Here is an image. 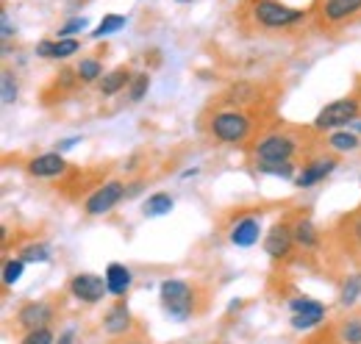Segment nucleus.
Masks as SVG:
<instances>
[{
    "mask_svg": "<svg viewBox=\"0 0 361 344\" xmlns=\"http://www.w3.org/2000/svg\"><path fill=\"white\" fill-rule=\"evenodd\" d=\"M78 39H45L37 44V56L42 59H70L78 53Z\"/></svg>",
    "mask_w": 361,
    "mask_h": 344,
    "instance_id": "2eb2a0df",
    "label": "nucleus"
},
{
    "mask_svg": "<svg viewBox=\"0 0 361 344\" xmlns=\"http://www.w3.org/2000/svg\"><path fill=\"white\" fill-rule=\"evenodd\" d=\"M259 170L267 172V175H281V178H292V175H295V167H292V161H275V164H259Z\"/></svg>",
    "mask_w": 361,
    "mask_h": 344,
    "instance_id": "7c9ffc66",
    "label": "nucleus"
},
{
    "mask_svg": "<svg viewBox=\"0 0 361 344\" xmlns=\"http://www.w3.org/2000/svg\"><path fill=\"white\" fill-rule=\"evenodd\" d=\"M353 239L361 245V214H356V219H353Z\"/></svg>",
    "mask_w": 361,
    "mask_h": 344,
    "instance_id": "e433bc0d",
    "label": "nucleus"
},
{
    "mask_svg": "<svg viewBox=\"0 0 361 344\" xmlns=\"http://www.w3.org/2000/svg\"><path fill=\"white\" fill-rule=\"evenodd\" d=\"M322 319H325V305L312 308V311L292 314V328H295V331H312V328H317Z\"/></svg>",
    "mask_w": 361,
    "mask_h": 344,
    "instance_id": "412c9836",
    "label": "nucleus"
},
{
    "mask_svg": "<svg viewBox=\"0 0 361 344\" xmlns=\"http://www.w3.org/2000/svg\"><path fill=\"white\" fill-rule=\"evenodd\" d=\"M23 344H53V331L50 328H37V331H28Z\"/></svg>",
    "mask_w": 361,
    "mask_h": 344,
    "instance_id": "2f4dec72",
    "label": "nucleus"
},
{
    "mask_svg": "<svg viewBox=\"0 0 361 344\" xmlns=\"http://www.w3.org/2000/svg\"><path fill=\"white\" fill-rule=\"evenodd\" d=\"M11 37H14V28H11V20H8V14L3 11V39L8 42Z\"/></svg>",
    "mask_w": 361,
    "mask_h": 344,
    "instance_id": "f704fd0d",
    "label": "nucleus"
},
{
    "mask_svg": "<svg viewBox=\"0 0 361 344\" xmlns=\"http://www.w3.org/2000/svg\"><path fill=\"white\" fill-rule=\"evenodd\" d=\"M70 292L84 302H100L106 297L109 286H106V278H97L92 272H81V275H75L70 281Z\"/></svg>",
    "mask_w": 361,
    "mask_h": 344,
    "instance_id": "6e6552de",
    "label": "nucleus"
},
{
    "mask_svg": "<svg viewBox=\"0 0 361 344\" xmlns=\"http://www.w3.org/2000/svg\"><path fill=\"white\" fill-rule=\"evenodd\" d=\"M253 94H256V86L253 84H236L226 92L223 103H231V106H236V103H250Z\"/></svg>",
    "mask_w": 361,
    "mask_h": 344,
    "instance_id": "5701e85b",
    "label": "nucleus"
},
{
    "mask_svg": "<svg viewBox=\"0 0 361 344\" xmlns=\"http://www.w3.org/2000/svg\"><path fill=\"white\" fill-rule=\"evenodd\" d=\"M292 245H295V233H292V228H289L286 222H278V225H272V231L267 233V236H264V253H267L270 258L289 256Z\"/></svg>",
    "mask_w": 361,
    "mask_h": 344,
    "instance_id": "1a4fd4ad",
    "label": "nucleus"
},
{
    "mask_svg": "<svg viewBox=\"0 0 361 344\" xmlns=\"http://www.w3.org/2000/svg\"><path fill=\"white\" fill-rule=\"evenodd\" d=\"M342 336H345V342L348 344H361V322L359 319H350V322L345 325Z\"/></svg>",
    "mask_w": 361,
    "mask_h": 344,
    "instance_id": "473e14b6",
    "label": "nucleus"
},
{
    "mask_svg": "<svg viewBox=\"0 0 361 344\" xmlns=\"http://www.w3.org/2000/svg\"><path fill=\"white\" fill-rule=\"evenodd\" d=\"M334 170H336V159H317L309 167H303V172L298 175V186L309 189V186H314L319 180H325Z\"/></svg>",
    "mask_w": 361,
    "mask_h": 344,
    "instance_id": "4468645a",
    "label": "nucleus"
},
{
    "mask_svg": "<svg viewBox=\"0 0 361 344\" xmlns=\"http://www.w3.org/2000/svg\"><path fill=\"white\" fill-rule=\"evenodd\" d=\"M139 192H142V180H136V183H131V186H128V192H126V197H136Z\"/></svg>",
    "mask_w": 361,
    "mask_h": 344,
    "instance_id": "4c0bfd02",
    "label": "nucleus"
},
{
    "mask_svg": "<svg viewBox=\"0 0 361 344\" xmlns=\"http://www.w3.org/2000/svg\"><path fill=\"white\" fill-rule=\"evenodd\" d=\"M147 86H150L147 73H139V75H134V78H131V89H128V100H131V103H139V100L145 97Z\"/></svg>",
    "mask_w": 361,
    "mask_h": 344,
    "instance_id": "bb28decb",
    "label": "nucleus"
},
{
    "mask_svg": "<svg viewBox=\"0 0 361 344\" xmlns=\"http://www.w3.org/2000/svg\"><path fill=\"white\" fill-rule=\"evenodd\" d=\"M292 233H295V242H298L300 247H306V250H312V247L319 245V233H317L312 219H298L295 228H292Z\"/></svg>",
    "mask_w": 361,
    "mask_h": 344,
    "instance_id": "6ab92c4d",
    "label": "nucleus"
},
{
    "mask_svg": "<svg viewBox=\"0 0 361 344\" xmlns=\"http://www.w3.org/2000/svg\"><path fill=\"white\" fill-rule=\"evenodd\" d=\"M131 311H128V305L126 302H117L114 308H109L106 311V317H103V328H106V333H111V336H120V333H128L131 331Z\"/></svg>",
    "mask_w": 361,
    "mask_h": 344,
    "instance_id": "ddd939ff",
    "label": "nucleus"
},
{
    "mask_svg": "<svg viewBox=\"0 0 361 344\" xmlns=\"http://www.w3.org/2000/svg\"><path fill=\"white\" fill-rule=\"evenodd\" d=\"M106 286H109V295L123 297L131 289V269L123 266V264H109V269H106Z\"/></svg>",
    "mask_w": 361,
    "mask_h": 344,
    "instance_id": "dca6fc26",
    "label": "nucleus"
},
{
    "mask_svg": "<svg viewBox=\"0 0 361 344\" xmlns=\"http://www.w3.org/2000/svg\"><path fill=\"white\" fill-rule=\"evenodd\" d=\"M178 3H186V0H178Z\"/></svg>",
    "mask_w": 361,
    "mask_h": 344,
    "instance_id": "79ce46f5",
    "label": "nucleus"
},
{
    "mask_svg": "<svg viewBox=\"0 0 361 344\" xmlns=\"http://www.w3.org/2000/svg\"><path fill=\"white\" fill-rule=\"evenodd\" d=\"M78 145V136H70V139H61L56 147H59V153H64V150H70V147H75Z\"/></svg>",
    "mask_w": 361,
    "mask_h": 344,
    "instance_id": "c9c22d12",
    "label": "nucleus"
},
{
    "mask_svg": "<svg viewBox=\"0 0 361 344\" xmlns=\"http://www.w3.org/2000/svg\"><path fill=\"white\" fill-rule=\"evenodd\" d=\"M262 236V219L259 216H242L233 228H231V245L236 247H253Z\"/></svg>",
    "mask_w": 361,
    "mask_h": 344,
    "instance_id": "9b49d317",
    "label": "nucleus"
},
{
    "mask_svg": "<svg viewBox=\"0 0 361 344\" xmlns=\"http://www.w3.org/2000/svg\"><path fill=\"white\" fill-rule=\"evenodd\" d=\"M161 305H164V311L173 319H180V322L189 319L192 311H195V292H192V286L183 283V281H176V278L164 281L161 283Z\"/></svg>",
    "mask_w": 361,
    "mask_h": 344,
    "instance_id": "f03ea898",
    "label": "nucleus"
},
{
    "mask_svg": "<svg viewBox=\"0 0 361 344\" xmlns=\"http://www.w3.org/2000/svg\"><path fill=\"white\" fill-rule=\"evenodd\" d=\"M359 117V100L356 97H339L334 103H328L325 109H319L314 117V130H336L342 125H350Z\"/></svg>",
    "mask_w": 361,
    "mask_h": 344,
    "instance_id": "20e7f679",
    "label": "nucleus"
},
{
    "mask_svg": "<svg viewBox=\"0 0 361 344\" xmlns=\"http://www.w3.org/2000/svg\"><path fill=\"white\" fill-rule=\"evenodd\" d=\"M253 130V123L242 111H220L212 117V133L214 139L228 142V145H242Z\"/></svg>",
    "mask_w": 361,
    "mask_h": 344,
    "instance_id": "7ed1b4c3",
    "label": "nucleus"
},
{
    "mask_svg": "<svg viewBox=\"0 0 361 344\" xmlns=\"http://www.w3.org/2000/svg\"><path fill=\"white\" fill-rule=\"evenodd\" d=\"M350 130H353V133H361V120H353V123H350Z\"/></svg>",
    "mask_w": 361,
    "mask_h": 344,
    "instance_id": "ea45409f",
    "label": "nucleus"
},
{
    "mask_svg": "<svg viewBox=\"0 0 361 344\" xmlns=\"http://www.w3.org/2000/svg\"><path fill=\"white\" fill-rule=\"evenodd\" d=\"M131 73L126 70V67H117V70H111L109 75H103V81H100V94H106V97H111V94H117L120 89H126V86L131 84Z\"/></svg>",
    "mask_w": 361,
    "mask_h": 344,
    "instance_id": "f3484780",
    "label": "nucleus"
},
{
    "mask_svg": "<svg viewBox=\"0 0 361 344\" xmlns=\"http://www.w3.org/2000/svg\"><path fill=\"white\" fill-rule=\"evenodd\" d=\"M128 344H142V342H128Z\"/></svg>",
    "mask_w": 361,
    "mask_h": 344,
    "instance_id": "a19ab883",
    "label": "nucleus"
},
{
    "mask_svg": "<svg viewBox=\"0 0 361 344\" xmlns=\"http://www.w3.org/2000/svg\"><path fill=\"white\" fill-rule=\"evenodd\" d=\"M173 197L167 195V192H156V195H150L147 200H145V206H142V211L145 216H164L173 211Z\"/></svg>",
    "mask_w": 361,
    "mask_h": 344,
    "instance_id": "aec40b11",
    "label": "nucleus"
},
{
    "mask_svg": "<svg viewBox=\"0 0 361 344\" xmlns=\"http://www.w3.org/2000/svg\"><path fill=\"white\" fill-rule=\"evenodd\" d=\"M53 319V308L47 302H28L20 308L17 314V325L25 331H37V328H47V322Z\"/></svg>",
    "mask_w": 361,
    "mask_h": 344,
    "instance_id": "9d476101",
    "label": "nucleus"
},
{
    "mask_svg": "<svg viewBox=\"0 0 361 344\" xmlns=\"http://www.w3.org/2000/svg\"><path fill=\"white\" fill-rule=\"evenodd\" d=\"M20 258H23L25 264H28V261H39V264H42V261L50 258V250H47L45 245H28V247L20 250Z\"/></svg>",
    "mask_w": 361,
    "mask_h": 344,
    "instance_id": "c85d7f7f",
    "label": "nucleus"
},
{
    "mask_svg": "<svg viewBox=\"0 0 361 344\" xmlns=\"http://www.w3.org/2000/svg\"><path fill=\"white\" fill-rule=\"evenodd\" d=\"M250 11H253L256 25L270 28V31H275V28H289V25H295V23H300L306 17L303 8H295V6H289L283 0H256Z\"/></svg>",
    "mask_w": 361,
    "mask_h": 344,
    "instance_id": "f257e3e1",
    "label": "nucleus"
},
{
    "mask_svg": "<svg viewBox=\"0 0 361 344\" xmlns=\"http://www.w3.org/2000/svg\"><path fill=\"white\" fill-rule=\"evenodd\" d=\"M73 336H75V331H64L61 339H59V344H73Z\"/></svg>",
    "mask_w": 361,
    "mask_h": 344,
    "instance_id": "58836bf2",
    "label": "nucleus"
},
{
    "mask_svg": "<svg viewBox=\"0 0 361 344\" xmlns=\"http://www.w3.org/2000/svg\"><path fill=\"white\" fill-rule=\"evenodd\" d=\"M361 297V275H350L339 292V302L342 305H353Z\"/></svg>",
    "mask_w": 361,
    "mask_h": 344,
    "instance_id": "b1692460",
    "label": "nucleus"
},
{
    "mask_svg": "<svg viewBox=\"0 0 361 344\" xmlns=\"http://www.w3.org/2000/svg\"><path fill=\"white\" fill-rule=\"evenodd\" d=\"M295 150H298V145H295L292 136H286V133H270V136H264L256 145V159H259V164L289 161L295 156Z\"/></svg>",
    "mask_w": 361,
    "mask_h": 344,
    "instance_id": "39448f33",
    "label": "nucleus"
},
{
    "mask_svg": "<svg viewBox=\"0 0 361 344\" xmlns=\"http://www.w3.org/2000/svg\"><path fill=\"white\" fill-rule=\"evenodd\" d=\"M23 269H25V261H23V258L6 261V266H3V283H6V286H14V283L23 278Z\"/></svg>",
    "mask_w": 361,
    "mask_h": 344,
    "instance_id": "a878e982",
    "label": "nucleus"
},
{
    "mask_svg": "<svg viewBox=\"0 0 361 344\" xmlns=\"http://www.w3.org/2000/svg\"><path fill=\"white\" fill-rule=\"evenodd\" d=\"M0 84H3V103H6V106H11V103L17 100V81H14V73L3 70Z\"/></svg>",
    "mask_w": 361,
    "mask_h": 344,
    "instance_id": "cd10ccee",
    "label": "nucleus"
},
{
    "mask_svg": "<svg viewBox=\"0 0 361 344\" xmlns=\"http://www.w3.org/2000/svg\"><path fill=\"white\" fill-rule=\"evenodd\" d=\"M126 23H128V17H126V14H106V17L100 20V25L92 31V39L111 37V34H117L120 28H126Z\"/></svg>",
    "mask_w": 361,
    "mask_h": 344,
    "instance_id": "4be33fe9",
    "label": "nucleus"
},
{
    "mask_svg": "<svg viewBox=\"0 0 361 344\" xmlns=\"http://www.w3.org/2000/svg\"><path fill=\"white\" fill-rule=\"evenodd\" d=\"M126 189H128V186H123L120 180H109V183L97 186L94 195L87 200V214L100 216V214H106V211H111V209L126 197Z\"/></svg>",
    "mask_w": 361,
    "mask_h": 344,
    "instance_id": "0eeeda50",
    "label": "nucleus"
},
{
    "mask_svg": "<svg viewBox=\"0 0 361 344\" xmlns=\"http://www.w3.org/2000/svg\"><path fill=\"white\" fill-rule=\"evenodd\" d=\"M319 23L328 28H336L348 20H353L361 11V0H322L319 3Z\"/></svg>",
    "mask_w": 361,
    "mask_h": 344,
    "instance_id": "423d86ee",
    "label": "nucleus"
},
{
    "mask_svg": "<svg viewBox=\"0 0 361 344\" xmlns=\"http://www.w3.org/2000/svg\"><path fill=\"white\" fill-rule=\"evenodd\" d=\"M64 170H67V161L61 153H45V156H37L28 161V172L34 178H59Z\"/></svg>",
    "mask_w": 361,
    "mask_h": 344,
    "instance_id": "f8f14e48",
    "label": "nucleus"
},
{
    "mask_svg": "<svg viewBox=\"0 0 361 344\" xmlns=\"http://www.w3.org/2000/svg\"><path fill=\"white\" fill-rule=\"evenodd\" d=\"M87 28V17H73L64 28H59V39H73L75 34H81Z\"/></svg>",
    "mask_w": 361,
    "mask_h": 344,
    "instance_id": "c756f323",
    "label": "nucleus"
},
{
    "mask_svg": "<svg viewBox=\"0 0 361 344\" xmlns=\"http://www.w3.org/2000/svg\"><path fill=\"white\" fill-rule=\"evenodd\" d=\"M328 147L336 150V153H356L361 147V139L353 130H334L331 139H328Z\"/></svg>",
    "mask_w": 361,
    "mask_h": 344,
    "instance_id": "a211bd4d",
    "label": "nucleus"
},
{
    "mask_svg": "<svg viewBox=\"0 0 361 344\" xmlns=\"http://www.w3.org/2000/svg\"><path fill=\"white\" fill-rule=\"evenodd\" d=\"M78 78L84 81V84H92V81H97L100 78V73H103V67H100V61L97 59H84L81 64H78Z\"/></svg>",
    "mask_w": 361,
    "mask_h": 344,
    "instance_id": "393cba45",
    "label": "nucleus"
},
{
    "mask_svg": "<svg viewBox=\"0 0 361 344\" xmlns=\"http://www.w3.org/2000/svg\"><path fill=\"white\" fill-rule=\"evenodd\" d=\"M322 302L312 300V297H298V300L289 302V308H292V314H300V311H312V308H319Z\"/></svg>",
    "mask_w": 361,
    "mask_h": 344,
    "instance_id": "72a5a7b5",
    "label": "nucleus"
}]
</instances>
